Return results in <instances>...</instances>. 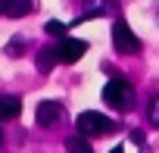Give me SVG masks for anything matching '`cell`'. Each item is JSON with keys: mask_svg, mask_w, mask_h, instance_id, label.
<instances>
[{"mask_svg": "<svg viewBox=\"0 0 159 153\" xmlns=\"http://www.w3.org/2000/svg\"><path fill=\"white\" fill-rule=\"evenodd\" d=\"M103 103L109 109H116V113H128L134 106V85L128 78H119V75L109 78L106 88H103Z\"/></svg>", "mask_w": 159, "mask_h": 153, "instance_id": "1", "label": "cell"}, {"mask_svg": "<svg viewBox=\"0 0 159 153\" xmlns=\"http://www.w3.org/2000/svg\"><path fill=\"white\" fill-rule=\"evenodd\" d=\"M31 10H34V0H0V16H7V19L28 16Z\"/></svg>", "mask_w": 159, "mask_h": 153, "instance_id": "7", "label": "cell"}, {"mask_svg": "<svg viewBox=\"0 0 159 153\" xmlns=\"http://www.w3.org/2000/svg\"><path fill=\"white\" fill-rule=\"evenodd\" d=\"M109 153H122V147H112V150H109Z\"/></svg>", "mask_w": 159, "mask_h": 153, "instance_id": "15", "label": "cell"}, {"mask_svg": "<svg viewBox=\"0 0 159 153\" xmlns=\"http://www.w3.org/2000/svg\"><path fill=\"white\" fill-rule=\"evenodd\" d=\"M56 63H59V56H56V47H44V50L38 53V69H41L44 75H47V72H50Z\"/></svg>", "mask_w": 159, "mask_h": 153, "instance_id": "9", "label": "cell"}, {"mask_svg": "<svg viewBox=\"0 0 159 153\" xmlns=\"http://www.w3.org/2000/svg\"><path fill=\"white\" fill-rule=\"evenodd\" d=\"M62 116H66V106L56 103V100H44V103H38V109H34V119H38L41 128H56V125L62 122Z\"/></svg>", "mask_w": 159, "mask_h": 153, "instance_id": "5", "label": "cell"}, {"mask_svg": "<svg viewBox=\"0 0 159 153\" xmlns=\"http://www.w3.org/2000/svg\"><path fill=\"white\" fill-rule=\"evenodd\" d=\"M131 141H134V144H143L147 137H143V131H131Z\"/></svg>", "mask_w": 159, "mask_h": 153, "instance_id": "14", "label": "cell"}, {"mask_svg": "<svg viewBox=\"0 0 159 153\" xmlns=\"http://www.w3.org/2000/svg\"><path fill=\"white\" fill-rule=\"evenodd\" d=\"M22 113V100L16 94H0V122H10Z\"/></svg>", "mask_w": 159, "mask_h": 153, "instance_id": "8", "label": "cell"}, {"mask_svg": "<svg viewBox=\"0 0 159 153\" xmlns=\"http://www.w3.org/2000/svg\"><path fill=\"white\" fill-rule=\"evenodd\" d=\"M66 150H69V153H94V147H91V141H88L84 134L66 137Z\"/></svg>", "mask_w": 159, "mask_h": 153, "instance_id": "10", "label": "cell"}, {"mask_svg": "<svg viewBox=\"0 0 159 153\" xmlns=\"http://www.w3.org/2000/svg\"><path fill=\"white\" fill-rule=\"evenodd\" d=\"M0 141H3V137H0Z\"/></svg>", "mask_w": 159, "mask_h": 153, "instance_id": "16", "label": "cell"}, {"mask_svg": "<svg viewBox=\"0 0 159 153\" xmlns=\"http://www.w3.org/2000/svg\"><path fill=\"white\" fill-rule=\"evenodd\" d=\"M22 53H25V41L13 38V44H7V56H22Z\"/></svg>", "mask_w": 159, "mask_h": 153, "instance_id": "13", "label": "cell"}, {"mask_svg": "<svg viewBox=\"0 0 159 153\" xmlns=\"http://www.w3.org/2000/svg\"><path fill=\"white\" fill-rule=\"evenodd\" d=\"M75 125H78V134H84V137H100V134H112L119 125H116V119H109V116H103V113H94V109H88V113H81L75 119Z\"/></svg>", "mask_w": 159, "mask_h": 153, "instance_id": "2", "label": "cell"}, {"mask_svg": "<svg viewBox=\"0 0 159 153\" xmlns=\"http://www.w3.org/2000/svg\"><path fill=\"white\" fill-rule=\"evenodd\" d=\"M56 56H59V63H66V66H72V63H78L84 53H88V41H78V38H59L56 44Z\"/></svg>", "mask_w": 159, "mask_h": 153, "instance_id": "4", "label": "cell"}, {"mask_svg": "<svg viewBox=\"0 0 159 153\" xmlns=\"http://www.w3.org/2000/svg\"><path fill=\"white\" fill-rule=\"evenodd\" d=\"M147 116H150V125H153V128H159V94L150 100V109H147Z\"/></svg>", "mask_w": 159, "mask_h": 153, "instance_id": "12", "label": "cell"}, {"mask_svg": "<svg viewBox=\"0 0 159 153\" xmlns=\"http://www.w3.org/2000/svg\"><path fill=\"white\" fill-rule=\"evenodd\" d=\"M44 31H47V35H53V38H66V35H69V25H62V22H47V25H44Z\"/></svg>", "mask_w": 159, "mask_h": 153, "instance_id": "11", "label": "cell"}, {"mask_svg": "<svg viewBox=\"0 0 159 153\" xmlns=\"http://www.w3.org/2000/svg\"><path fill=\"white\" fill-rule=\"evenodd\" d=\"M119 13V0H84L81 16L75 22H88V19H100V16H116Z\"/></svg>", "mask_w": 159, "mask_h": 153, "instance_id": "6", "label": "cell"}, {"mask_svg": "<svg viewBox=\"0 0 159 153\" xmlns=\"http://www.w3.org/2000/svg\"><path fill=\"white\" fill-rule=\"evenodd\" d=\"M112 47H116L119 53H125V56L140 53V38L131 31V25H128L125 19H116V22H112Z\"/></svg>", "mask_w": 159, "mask_h": 153, "instance_id": "3", "label": "cell"}]
</instances>
